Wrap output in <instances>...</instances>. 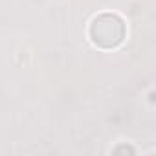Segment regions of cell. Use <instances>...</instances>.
I'll use <instances>...</instances> for the list:
<instances>
[{"instance_id": "1", "label": "cell", "mask_w": 156, "mask_h": 156, "mask_svg": "<svg viewBox=\"0 0 156 156\" xmlns=\"http://www.w3.org/2000/svg\"><path fill=\"white\" fill-rule=\"evenodd\" d=\"M90 37H92V42L99 48H114L125 37L123 20L118 15L103 13L94 19L90 26Z\"/></svg>"}]
</instances>
